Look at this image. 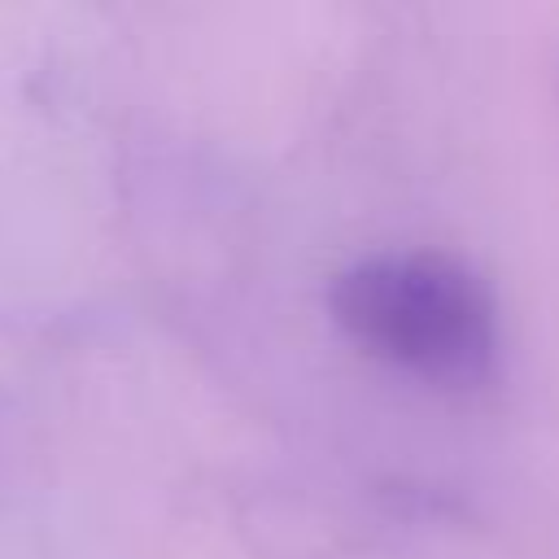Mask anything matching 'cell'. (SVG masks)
I'll use <instances>...</instances> for the list:
<instances>
[{"label":"cell","mask_w":559,"mask_h":559,"mask_svg":"<svg viewBox=\"0 0 559 559\" xmlns=\"http://www.w3.org/2000/svg\"><path fill=\"white\" fill-rule=\"evenodd\" d=\"M328 310L362 354L437 389H480L502 367L493 288L441 249H376L345 262Z\"/></svg>","instance_id":"obj_1"}]
</instances>
